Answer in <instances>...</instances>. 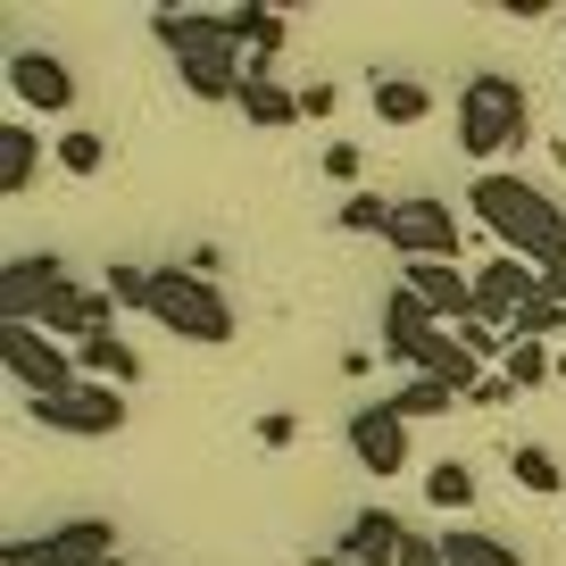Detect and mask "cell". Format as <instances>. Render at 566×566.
<instances>
[{"mask_svg": "<svg viewBox=\"0 0 566 566\" xmlns=\"http://www.w3.org/2000/svg\"><path fill=\"white\" fill-rule=\"evenodd\" d=\"M442 549H450V566H525L509 542H500V533H475V525H450Z\"/></svg>", "mask_w": 566, "mask_h": 566, "instance_id": "7402d4cb", "label": "cell"}, {"mask_svg": "<svg viewBox=\"0 0 566 566\" xmlns=\"http://www.w3.org/2000/svg\"><path fill=\"white\" fill-rule=\"evenodd\" d=\"M509 475L525 483L533 500H549V492H566V475H558V459H549L542 442H509Z\"/></svg>", "mask_w": 566, "mask_h": 566, "instance_id": "cb8c5ba5", "label": "cell"}, {"mask_svg": "<svg viewBox=\"0 0 566 566\" xmlns=\"http://www.w3.org/2000/svg\"><path fill=\"white\" fill-rule=\"evenodd\" d=\"M533 142V101L525 84H509V75H467L459 84V150L483 167H500L509 150H525Z\"/></svg>", "mask_w": 566, "mask_h": 566, "instance_id": "3957f363", "label": "cell"}, {"mask_svg": "<svg viewBox=\"0 0 566 566\" xmlns=\"http://www.w3.org/2000/svg\"><path fill=\"white\" fill-rule=\"evenodd\" d=\"M367 101H375V117H384V125H424V117H433V92H424L417 75H375Z\"/></svg>", "mask_w": 566, "mask_h": 566, "instance_id": "ffe728a7", "label": "cell"}, {"mask_svg": "<svg viewBox=\"0 0 566 566\" xmlns=\"http://www.w3.org/2000/svg\"><path fill=\"white\" fill-rule=\"evenodd\" d=\"M459 217H450V200H433V192H417V200H400L391 209V250H400L408 266L417 259H459Z\"/></svg>", "mask_w": 566, "mask_h": 566, "instance_id": "30bf717a", "label": "cell"}, {"mask_svg": "<svg viewBox=\"0 0 566 566\" xmlns=\"http://www.w3.org/2000/svg\"><path fill=\"white\" fill-rule=\"evenodd\" d=\"M442 342H450V325L433 317V308H424L417 292H408V283H391V292H384V350L400 358L408 375H424Z\"/></svg>", "mask_w": 566, "mask_h": 566, "instance_id": "9c48e42d", "label": "cell"}, {"mask_svg": "<svg viewBox=\"0 0 566 566\" xmlns=\"http://www.w3.org/2000/svg\"><path fill=\"white\" fill-rule=\"evenodd\" d=\"M317 167H325L334 184H358V142H325V150H317Z\"/></svg>", "mask_w": 566, "mask_h": 566, "instance_id": "4dcf8cb0", "label": "cell"}, {"mask_svg": "<svg viewBox=\"0 0 566 566\" xmlns=\"http://www.w3.org/2000/svg\"><path fill=\"white\" fill-rule=\"evenodd\" d=\"M233 108H242L259 134H283V125H301V92L275 84V67H250V84H242V101H233Z\"/></svg>", "mask_w": 566, "mask_h": 566, "instance_id": "e0dca14e", "label": "cell"}, {"mask_svg": "<svg viewBox=\"0 0 566 566\" xmlns=\"http://www.w3.org/2000/svg\"><path fill=\"white\" fill-rule=\"evenodd\" d=\"M150 34L176 59L192 101H242L250 59H242V42L226 34V9H150Z\"/></svg>", "mask_w": 566, "mask_h": 566, "instance_id": "7a4b0ae2", "label": "cell"}, {"mask_svg": "<svg viewBox=\"0 0 566 566\" xmlns=\"http://www.w3.org/2000/svg\"><path fill=\"white\" fill-rule=\"evenodd\" d=\"M301 117H334V84H301Z\"/></svg>", "mask_w": 566, "mask_h": 566, "instance_id": "e575fe53", "label": "cell"}, {"mask_svg": "<svg viewBox=\"0 0 566 566\" xmlns=\"http://www.w3.org/2000/svg\"><path fill=\"white\" fill-rule=\"evenodd\" d=\"M542 292H549V301L566 308V266H549V275H542Z\"/></svg>", "mask_w": 566, "mask_h": 566, "instance_id": "8d00e7d4", "label": "cell"}, {"mask_svg": "<svg viewBox=\"0 0 566 566\" xmlns=\"http://www.w3.org/2000/svg\"><path fill=\"white\" fill-rule=\"evenodd\" d=\"M34 408L42 433H67V442H108V433H125V391L117 384H75L59 391V400H25Z\"/></svg>", "mask_w": 566, "mask_h": 566, "instance_id": "ba28073f", "label": "cell"}, {"mask_svg": "<svg viewBox=\"0 0 566 566\" xmlns=\"http://www.w3.org/2000/svg\"><path fill=\"white\" fill-rule=\"evenodd\" d=\"M350 459L367 467L375 483H391V475L408 467V417H391V400L350 408Z\"/></svg>", "mask_w": 566, "mask_h": 566, "instance_id": "8fae6325", "label": "cell"}, {"mask_svg": "<svg viewBox=\"0 0 566 566\" xmlns=\"http://www.w3.org/2000/svg\"><path fill=\"white\" fill-rule=\"evenodd\" d=\"M0 566H125V549H117L108 516H67L51 533H18L0 549Z\"/></svg>", "mask_w": 566, "mask_h": 566, "instance_id": "8992f818", "label": "cell"}, {"mask_svg": "<svg viewBox=\"0 0 566 566\" xmlns=\"http://www.w3.org/2000/svg\"><path fill=\"white\" fill-rule=\"evenodd\" d=\"M400 283H408V292H417L442 325H467V317H475V275H459V259H417V266H400Z\"/></svg>", "mask_w": 566, "mask_h": 566, "instance_id": "5bb4252c", "label": "cell"}, {"mask_svg": "<svg viewBox=\"0 0 566 566\" xmlns=\"http://www.w3.org/2000/svg\"><path fill=\"white\" fill-rule=\"evenodd\" d=\"M42 176V142L25 125H0V200H25Z\"/></svg>", "mask_w": 566, "mask_h": 566, "instance_id": "d6986e66", "label": "cell"}, {"mask_svg": "<svg viewBox=\"0 0 566 566\" xmlns=\"http://www.w3.org/2000/svg\"><path fill=\"white\" fill-rule=\"evenodd\" d=\"M292 433H301V417H292V408H266V417H259V442H266V450H292Z\"/></svg>", "mask_w": 566, "mask_h": 566, "instance_id": "1f68e13d", "label": "cell"}, {"mask_svg": "<svg viewBox=\"0 0 566 566\" xmlns=\"http://www.w3.org/2000/svg\"><path fill=\"white\" fill-rule=\"evenodd\" d=\"M308 566H367V558H350V549H308Z\"/></svg>", "mask_w": 566, "mask_h": 566, "instance_id": "d590c367", "label": "cell"}, {"mask_svg": "<svg viewBox=\"0 0 566 566\" xmlns=\"http://www.w3.org/2000/svg\"><path fill=\"white\" fill-rule=\"evenodd\" d=\"M150 317H159L167 334L200 342V350H226L233 342V301L200 266H150Z\"/></svg>", "mask_w": 566, "mask_h": 566, "instance_id": "277c9868", "label": "cell"}, {"mask_svg": "<svg viewBox=\"0 0 566 566\" xmlns=\"http://www.w3.org/2000/svg\"><path fill=\"white\" fill-rule=\"evenodd\" d=\"M226 34L242 42L250 67H275V51L292 42V18H283L275 0H242V9H226Z\"/></svg>", "mask_w": 566, "mask_h": 566, "instance_id": "9a60e30c", "label": "cell"}, {"mask_svg": "<svg viewBox=\"0 0 566 566\" xmlns=\"http://www.w3.org/2000/svg\"><path fill=\"white\" fill-rule=\"evenodd\" d=\"M384 400H391V417H408V424H417V417H450V408H459L467 391H450L442 375H408V384H400V391H384Z\"/></svg>", "mask_w": 566, "mask_h": 566, "instance_id": "44dd1931", "label": "cell"}, {"mask_svg": "<svg viewBox=\"0 0 566 566\" xmlns=\"http://www.w3.org/2000/svg\"><path fill=\"white\" fill-rule=\"evenodd\" d=\"M533 292H542V266H525V259H509V250H492V259H483V275H475V317L509 334L516 308H525Z\"/></svg>", "mask_w": 566, "mask_h": 566, "instance_id": "4fadbf2b", "label": "cell"}, {"mask_svg": "<svg viewBox=\"0 0 566 566\" xmlns=\"http://www.w3.org/2000/svg\"><path fill=\"white\" fill-rule=\"evenodd\" d=\"M51 159L67 167V176H101V167H108V142H101V134H84V125H67V134L51 142Z\"/></svg>", "mask_w": 566, "mask_h": 566, "instance_id": "484cf974", "label": "cell"}, {"mask_svg": "<svg viewBox=\"0 0 566 566\" xmlns=\"http://www.w3.org/2000/svg\"><path fill=\"white\" fill-rule=\"evenodd\" d=\"M467 217H483V233H492L509 259L542 266V275L566 266V209L533 176H516V167H483V176L467 184Z\"/></svg>", "mask_w": 566, "mask_h": 566, "instance_id": "6da1fadb", "label": "cell"}, {"mask_svg": "<svg viewBox=\"0 0 566 566\" xmlns=\"http://www.w3.org/2000/svg\"><path fill=\"white\" fill-rule=\"evenodd\" d=\"M391 209H400V200H384V192H350L334 226H342V233H384V242H391Z\"/></svg>", "mask_w": 566, "mask_h": 566, "instance_id": "4316f807", "label": "cell"}, {"mask_svg": "<svg viewBox=\"0 0 566 566\" xmlns=\"http://www.w3.org/2000/svg\"><path fill=\"white\" fill-rule=\"evenodd\" d=\"M75 367H84V384H117L125 391L142 375V350L125 334H92V342H75Z\"/></svg>", "mask_w": 566, "mask_h": 566, "instance_id": "ac0fdd59", "label": "cell"}, {"mask_svg": "<svg viewBox=\"0 0 566 566\" xmlns=\"http://www.w3.org/2000/svg\"><path fill=\"white\" fill-rule=\"evenodd\" d=\"M108 301H117V308H142V317H150V266H108Z\"/></svg>", "mask_w": 566, "mask_h": 566, "instance_id": "83f0119b", "label": "cell"}, {"mask_svg": "<svg viewBox=\"0 0 566 566\" xmlns=\"http://www.w3.org/2000/svg\"><path fill=\"white\" fill-rule=\"evenodd\" d=\"M9 92H18V108L67 117V108H75V67L59 51H9Z\"/></svg>", "mask_w": 566, "mask_h": 566, "instance_id": "7c38bea8", "label": "cell"}, {"mask_svg": "<svg viewBox=\"0 0 566 566\" xmlns=\"http://www.w3.org/2000/svg\"><path fill=\"white\" fill-rule=\"evenodd\" d=\"M400 542H408V525L391 509H358L334 549H350V558H367V566H400Z\"/></svg>", "mask_w": 566, "mask_h": 566, "instance_id": "2e32d148", "label": "cell"}, {"mask_svg": "<svg viewBox=\"0 0 566 566\" xmlns=\"http://www.w3.org/2000/svg\"><path fill=\"white\" fill-rule=\"evenodd\" d=\"M558 384H566V342H558Z\"/></svg>", "mask_w": 566, "mask_h": 566, "instance_id": "74e56055", "label": "cell"}, {"mask_svg": "<svg viewBox=\"0 0 566 566\" xmlns=\"http://www.w3.org/2000/svg\"><path fill=\"white\" fill-rule=\"evenodd\" d=\"M424 500H433V509H475V467L467 459H433L424 467Z\"/></svg>", "mask_w": 566, "mask_h": 566, "instance_id": "d4e9b609", "label": "cell"}, {"mask_svg": "<svg viewBox=\"0 0 566 566\" xmlns=\"http://www.w3.org/2000/svg\"><path fill=\"white\" fill-rule=\"evenodd\" d=\"M400 566H450L442 533H417V525H408V542H400Z\"/></svg>", "mask_w": 566, "mask_h": 566, "instance_id": "f546056e", "label": "cell"}, {"mask_svg": "<svg viewBox=\"0 0 566 566\" xmlns=\"http://www.w3.org/2000/svg\"><path fill=\"white\" fill-rule=\"evenodd\" d=\"M450 334H459V342H467V350H475V358H509V334H500V325H483V317L450 325Z\"/></svg>", "mask_w": 566, "mask_h": 566, "instance_id": "f1b7e54d", "label": "cell"}, {"mask_svg": "<svg viewBox=\"0 0 566 566\" xmlns=\"http://www.w3.org/2000/svg\"><path fill=\"white\" fill-rule=\"evenodd\" d=\"M500 375H509L516 391H542L549 375H558V342H509V358H500Z\"/></svg>", "mask_w": 566, "mask_h": 566, "instance_id": "603a6c76", "label": "cell"}, {"mask_svg": "<svg viewBox=\"0 0 566 566\" xmlns=\"http://www.w3.org/2000/svg\"><path fill=\"white\" fill-rule=\"evenodd\" d=\"M67 301H75V275L59 250H25V259L0 266V325H42L51 334Z\"/></svg>", "mask_w": 566, "mask_h": 566, "instance_id": "5b68a950", "label": "cell"}, {"mask_svg": "<svg viewBox=\"0 0 566 566\" xmlns=\"http://www.w3.org/2000/svg\"><path fill=\"white\" fill-rule=\"evenodd\" d=\"M467 400H475V408H509V400H516V384H509V375H483Z\"/></svg>", "mask_w": 566, "mask_h": 566, "instance_id": "d6a6232c", "label": "cell"}, {"mask_svg": "<svg viewBox=\"0 0 566 566\" xmlns=\"http://www.w3.org/2000/svg\"><path fill=\"white\" fill-rule=\"evenodd\" d=\"M500 18H516V25H533V18H558V0H500Z\"/></svg>", "mask_w": 566, "mask_h": 566, "instance_id": "836d02e7", "label": "cell"}, {"mask_svg": "<svg viewBox=\"0 0 566 566\" xmlns=\"http://www.w3.org/2000/svg\"><path fill=\"white\" fill-rule=\"evenodd\" d=\"M0 367H9V384H18L25 400H59V391L84 384L75 350L59 334H42V325H0Z\"/></svg>", "mask_w": 566, "mask_h": 566, "instance_id": "52a82bcc", "label": "cell"}]
</instances>
